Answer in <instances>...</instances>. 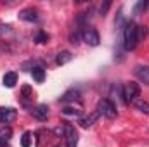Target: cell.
<instances>
[{"instance_id":"cell-1","label":"cell","mask_w":149,"mask_h":147,"mask_svg":"<svg viewBox=\"0 0 149 147\" xmlns=\"http://www.w3.org/2000/svg\"><path fill=\"white\" fill-rule=\"evenodd\" d=\"M139 26L134 21H128L123 30V45L127 50H134L139 45Z\"/></svg>"},{"instance_id":"cell-2","label":"cell","mask_w":149,"mask_h":147,"mask_svg":"<svg viewBox=\"0 0 149 147\" xmlns=\"http://www.w3.org/2000/svg\"><path fill=\"white\" fill-rule=\"evenodd\" d=\"M139 95H141V87H139V83L128 81V83L123 87V102H125V104H130V102L139 101Z\"/></svg>"},{"instance_id":"cell-3","label":"cell","mask_w":149,"mask_h":147,"mask_svg":"<svg viewBox=\"0 0 149 147\" xmlns=\"http://www.w3.org/2000/svg\"><path fill=\"white\" fill-rule=\"evenodd\" d=\"M95 111H97L101 116L108 118V119H114V118L118 116L116 106L113 104L109 99H102V101H99V104H97V109H95Z\"/></svg>"},{"instance_id":"cell-4","label":"cell","mask_w":149,"mask_h":147,"mask_svg":"<svg viewBox=\"0 0 149 147\" xmlns=\"http://www.w3.org/2000/svg\"><path fill=\"white\" fill-rule=\"evenodd\" d=\"M81 38H83V42L87 43V45H90V47H97L99 45V42H101V37H99V31L94 28V26H83V30H81Z\"/></svg>"},{"instance_id":"cell-5","label":"cell","mask_w":149,"mask_h":147,"mask_svg":"<svg viewBox=\"0 0 149 147\" xmlns=\"http://www.w3.org/2000/svg\"><path fill=\"white\" fill-rule=\"evenodd\" d=\"M64 137H66V147H76L78 146V132L74 130L73 125L64 123Z\"/></svg>"},{"instance_id":"cell-6","label":"cell","mask_w":149,"mask_h":147,"mask_svg":"<svg viewBox=\"0 0 149 147\" xmlns=\"http://www.w3.org/2000/svg\"><path fill=\"white\" fill-rule=\"evenodd\" d=\"M17 118V111L14 107H2L0 109V125H9Z\"/></svg>"},{"instance_id":"cell-7","label":"cell","mask_w":149,"mask_h":147,"mask_svg":"<svg viewBox=\"0 0 149 147\" xmlns=\"http://www.w3.org/2000/svg\"><path fill=\"white\" fill-rule=\"evenodd\" d=\"M80 101H81L80 92H78V90H74V88L68 90V92L59 99V102H61V104H74V102H80Z\"/></svg>"},{"instance_id":"cell-8","label":"cell","mask_w":149,"mask_h":147,"mask_svg":"<svg viewBox=\"0 0 149 147\" xmlns=\"http://www.w3.org/2000/svg\"><path fill=\"white\" fill-rule=\"evenodd\" d=\"M31 114H33V118H37L38 121H45L47 116H49V107L45 104H38L37 107L31 109Z\"/></svg>"},{"instance_id":"cell-9","label":"cell","mask_w":149,"mask_h":147,"mask_svg":"<svg viewBox=\"0 0 149 147\" xmlns=\"http://www.w3.org/2000/svg\"><path fill=\"white\" fill-rule=\"evenodd\" d=\"M16 83H17V73H16V71H9V73L3 74V78H2V85H3V87L14 88Z\"/></svg>"},{"instance_id":"cell-10","label":"cell","mask_w":149,"mask_h":147,"mask_svg":"<svg viewBox=\"0 0 149 147\" xmlns=\"http://www.w3.org/2000/svg\"><path fill=\"white\" fill-rule=\"evenodd\" d=\"M19 19L28 21V23H37L38 14H37V10H33V9H23V10L19 12Z\"/></svg>"},{"instance_id":"cell-11","label":"cell","mask_w":149,"mask_h":147,"mask_svg":"<svg viewBox=\"0 0 149 147\" xmlns=\"http://www.w3.org/2000/svg\"><path fill=\"white\" fill-rule=\"evenodd\" d=\"M99 118H101V114H99L97 111H94L92 114H88V116H85V118H80V125H81L83 128H88V126H92Z\"/></svg>"},{"instance_id":"cell-12","label":"cell","mask_w":149,"mask_h":147,"mask_svg":"<svg viewBox=\"0 0 149 147\" xmlns=\"http://www.w3.org/2000/svg\"><path fill=\"white\" fill-rule=\"evenodd\" d=\"M134 73H135V76H137L142 83L149 85V66H137Z\"/></svg>"},{"instance_id":"cell-13","label":"cell","mask_w":149,"mask_h":147,"mask_svg":"<svg viewBox=\"0 0 149 147\" xmlns=\"http://www.w3.org/2000/svg\"><path fill=\"white\" fill-rule=\"evenodd\" d=\"M71 59H73V54H71L70 50H61V52L57 54V57H56V62H57L59 66H64V64H68Z\"/></svg>"},{"instance_id":"cell-14","label":"cell","mask_w":149,"mask_h":147,"mask_svg":"<svg viewBox=\"0 0 149 147\" xmlns=\"http://www.w3.org/2000/svg\"><path fill=\"white\" fill-rule=\"evenodd\" d=\"M31 76H33V80L37 83H43V80H45V69L42 66H33L31 68Z\"/></svg>"},{"instance_id":"cell-15","label":"cell","mask_w":149,"mask_h":147,"mask_svg":"<svg viewBox=\"0 0 149 147\" xmlns=\"http://www.w3.org/2000/svg\"><path fill=\"white\" fill-rule=\"evenodd\" d=\"M10 137H12V128H10V126H7V125H5V126H2V128H0V142H2V144H5Z\"/></svg>"},{"instance_id":"cell-16","label":"cell","mask_w":149,"mask_h":147,"mask_svg":"<svg viewBox=\"0 0 149 147\" xmlns=\"http://www.w3.org/2000/svg\"><path fill=\"white\" fill-rule=\"evenodd\" d=\"M135 107L144 114H149V102L146 101H135Z\"/></svg>"},{"instance_id":"cell-17","label":"cell","mask_w":149,"mask_h":147,"mask_svg":"<svg viewBox=\"0 0 149 147\" xmlns=\"http://www.w3.org/2000/svg\"><path fill=\"white\" fill-rule=\"evenodd\" d=\"M21 146L23 147L31 146V133H30V132H24V133H23V137H21Z\"/></svg>"},{"instance_id":"cell-18","label":"cell","mask_w":149,"mask_h":147,"mask_svg":"<svg viewBox=\"0 0 149 147\" xmlns=\"http://www.w3.org/2000/svg\"><path fill=\"white\" fill-rule=\"evenodd\" d=\"M63 114H66V116H81V111L74 109V107H64Z\"/></svg>"},{"instance_id":"cell-19","label":"cell","mask_w":149,"mask_h":147,"mask_svg":"<svg viewBox=\"0 0 149 147\" xmlns=\"http://www.w3.org/2000/svg\"><path fill=\"white\" fill-rule=\"evenodd\" d=\"M47 40H49V35H47L45 31H38L37 37H35V42H37V43H45Z\"/></svg>"},{"instance_id":"cell-20","label":"cell","mask_w":149,"mask_h":147,"mask_svg":"<svg viewBox=\"0 0 149 147\" xmlns=\"http://www.w3.org/2000/svg\"><path fill=\"white\" fill-rule=\"evenodd\" d=\"M146 5H148V2H139V3L134 7V14H141V10L146 9Z\"/></svg>"},{"instance_id":"cell-21","label":"cell","mask_w":149,"mask_h":147,"mask_svg":"<svg viewBox=\"0 0 149 147\" xmlns=\"http://www.w3.org/2000/svg\"><path fill=\"white\" fill-rule=\"evenodd\" d=\"M109 7H111V2H104V5H101V16H106Z\"/></svg>"},{"instance_id":"cell-22","label":"cell","mask_w":149,"mask_h":147,"mask_svg":"<svg viewBox=\"0 0 149 147\" xmlns=\"http://www.w3.org/2000/svg\"><path fill=\"white\" fill-rule=\"evenodd\" d=\"M70 40H71V43H73V45H78V43H80V33H73Z\"/></svg>"},{"instance_id":"cell-23","label":"cell","mask_w":149,"mask_h":147,"mask_svg":"<svg viewBox=\"0 0 149 147\" xmlns=\"http://www.w3.org/2000/svg\"><path fill=\"white\" fill-rule=\"evenodd\" d=\"M0 147H5V144H0Z\"/></svg>"}]
</instances>
